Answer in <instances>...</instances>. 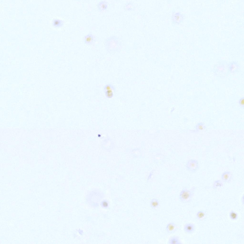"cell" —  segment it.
Wrapping results in <instances>:
<instances>
[{"mask_svg": "<svg viewBox=\"0 0 244 244\" xmlns=\"http://www.w3.org/2000/svg\"><path fill=\"white\" fill-rule=\"evenodd\" d=\"M160 205L159 200L155 198L152 199L150 202V205L152 208L153 209H156L158 208Z\"/></svg>", "mask_w": 244, "mask_h": 244, "instance_id": "30bf717a", "label": "cell"}, {"mask_svg": "<svg viewBox=\"0 0 244 244\" xmlns=\"http://www.w3.org/2000/svg\"><path fill=\"white\" fill-rule=\"evenodd\" d=\"M94 39V36L92 34H89L84 37V40L85 43L91 44L93 42Z\"/></svg>", "mask_w": 244, "mask_h": 244, "instance_id": "9c48e42d", "label": "cell"}, {"mask_svg": "<svg viewBox=\"0 0 244 244\" xmlns=\"http://www.w3.org/2000/svg\"><path fill=\"white\" fill-rule=\"evenodd\" d=\"M195 188L194 187L189 190L186 188L183 189L179 196L180 201L185 203L190 202L192 200Z\"/></svg>", "mask_w": 244, "mask_h": 244, "instance_id": "7a4b0ae2", "label": "cell"}, {"mask_svg": "<svg viewBox=\"0 0 244 244\" xmlns=\"http://www.w3.org/2000/svg\"><path fill=\"white\" fill-rule=\"evenodd\" d=\"M195 128L196 132H198L204 130L205 126L203 123L199 122L196 125Z\"/></svg>", "mask_w": 244, "mask_h": 244, "instance_id": "7c38bea8", "label": "cell"}, {"mask_svg": "<svg viewBox=\"0 0 244 244\" xmlns=\"http://www.w3.org/2000/svg\"><path fill=\"white\" fill-rule=\"evenodd\" d=\"M232 174L229 171H226L222 174L221 179L223 182L226 183H229L232 178Z\"/></svg>", "mask_w": 244, "mask_h": 244, "instance_id": "277c9868", "label": "cell"}, {"mask_svg": "<svg viewBox=\"0 0 244 244\" xmlns=\"http://www.w3.org/2000/svg\"><path fill=\"white\" fill-rule=\"evenodd\" d=\"M224 185L223 182L220 180H216L214 183L213 187L214 189L222 187Z\"/></svg>", "mask_w": 244, "mask_h": 244, "instance_id": "5bb4252c", "label": "cell"}, {"mask_svg": "<svg viewBox=\"0 0 244 244\" xmlns=\"http://www.w3.org/2000/svg\"><path fill=\"white\" fill-rule=\"evenodd\" d=\"M168 243L169 244H182L178 237L174 236L169 239Z\"/></svg>", "mask_w": 244, "mask_h": 244, "instance_id": "8fae6325", "label": "cell"}, {"mask_svg": "<svg viewBox=\"0 0 244 244\" xmlns=\"http://www.w3.org/2000/svg\"><path fill=\"white\" fill-rule=\"evenodd\" d=\"M184 230L186 233L190 234L193 233L195 230V225L192 223H188L186 224L184 227Z\"/></svg>", "mask_w": 244, "mask_h": 244, "instance_id": "52a82bcc", "label": "cell"}, {"mask_svg": "<svg viewBox=\"0 0 244 244\" xmlns=\"http://www.w3.org/2000/svg\"><path fill=\"white\" fill-rule=\"evenodd\" d=\"M187 170L190 172L195 173L198 169L199 164L198 161L195 159H191L188 160L186 164Z\"/></svg>", "mask_w": 244, "mask_h": 244, "instance_id": "3957f363", "label": "cell"}, {"mask_svg": "<svg viewBox=\"0 0 244 244\" xmlns=\"http://www.w3.org/2000/svg\"><path fill=\"white\" fill-rule=\"evenodd\" d=\"M64 23V21L62 20L58 19H55L52 22L53 25L55 27H59L62 25Z\"/></svg>", "mask_w": 244, "mask_h": 244, "instance_id": "4fadbf2b", "label": "cell"}, {"mask_svg": "<svg viewBox=\"0 0 244 244\" xmlns=\"http://www.w3.org/2000/svg\"><path fill=\"white\" fill-rule=\"evenodd\" d=\"M174 19L175 20V21H177L178 22L181 19V15L179 13H176L174 16Z\"/></svg>", "mask_w": 244, "mask_h": 244, "instance_id": "2e32d148", "label": "cell"}, {"mask_svg": "<svg viewBox=\"0 0 244 244\" xmlns=\"http://www.w3.org/2000/svg\"><path fill=\"white\" fill-rule=\"evenodd\" d=\"M229 216L230 218L233 220H236L238 218L237 213L233 210H232L230 212Z\"/></svg>", "mask_w": 244, "mask_h": 244, "instance_id": "9a60e30c", "label": "cell"}, {"mask_svg": "<svg viewBox=\"0 0 244 244\" xmlns=\"http://www.w3.org/2000/svg\"><path fill=\"white\" fill-rule=\"evenodd\" d=\"M229 64L225 61H221L215 65L214 68V71L217 76L223 77L227 76L229 72L228 69Z\"/></svg>", "mask_w": 244, "mask_h": 244, "instance_id": "6da1fadb", "label": "cell"}, {"mask_svg": "<svg viewBox=\"0 0 244 244\" xmlns=\"http://www.w3.org/2000/svg\"><path fill=\"white\" fill-rule=\"evenodd\" d=\"M239 106L242 108L244 109V97L241 98L239 100Z\"/></svg>", "mask_w": 244, "mask_h": 244, "instance_id": "e0dca14e", "label": "cell"}, {"mask_svg": "<svg viewBox=\"0 0 244 244\" xmlns=\"http://www.w3.org/2000/svg\"><path fill=\"white\" fill-rule=\"evenodd\" d=\"M206 216V212L203 210L198 211L197 212L196 215V218L199 221H202L205 219Z\"/></svg>", "mask_w": 244, "mask_h": 244, "instance_id": "ba28073f", "label": "cell"}, {"mask_svg": "<svg viewBox=\"0 0 244 244\" xmlns=\"http://www.w3.org/2000/svg\"><path fill=\"white\" fill-rule=\"evenodd\" d=\"M177 229L176 224L173 222H170L168 224L165 228V230L168 234H171L175 232Z\"/></svg>", "mask_w": 244, "mask_h": 244, "instance_id": "8992f818", "label": "cell"}, {"mask_svg": "<svg viewBox=\"0 0 244 244\" xmlns=\"http://www.w3.org/2000/svg\"><path fill=\"white\" fill-rule=\"evenodd\" d=\"M239 64L235 61H233L229 64L228 69L229 72L235 73L238 72L239 69Z\"/></svg>", "mask_w": 244, "mask_h": 244, "instance_id": "5b68a950", "label": "cell"}]
</instances>
